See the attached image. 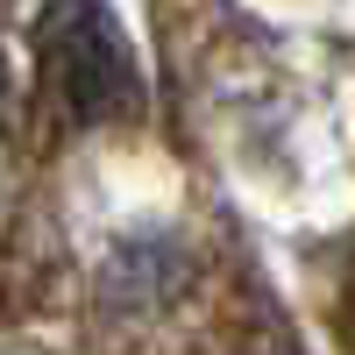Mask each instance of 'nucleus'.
<instances>
[{
    "label": "nucleus",
    "instance_id": "obj_1",
    "mask_svg": "<svg viewBox=\"0 0 355 355\" xmlns=\"http://www.w3.org/2000/svg\"><path fill=\"white\" fill-rule=\"evenodd\" d=\"M43 78L71 121H121L142 107L128 36L107 0H57L43 21Z\"/></svg>",
    "mask_w": 355,
    "mask_h": 355
}]
</instances>
